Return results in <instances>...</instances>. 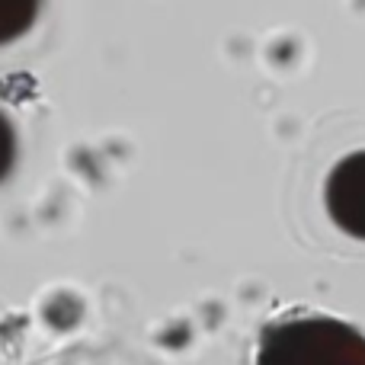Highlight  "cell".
Wrapping results in <instances>:
<instances>
[{"instance_id": "obj_1", "label": "cell", "mask_w": 365, "mask_h": 365, "mask_svg": "<svg viewBox=\"0 0 365 365\" xmlns=\"http://www.w3.org/2000/svg\"><path fill=\"white\" fill-rule=\"evenodd\" d=\"M257 365H365V336L327 314H292L266 324Z\"/></svg>"}, {"instance_id": "obj_2", "label": "cell", "mask_w": 365, "mask_h": 365, "mask_svg": "<svg viewBox=\"0 0 365 365\" xmlns=\"http://www.w3.org/2000/svg\"><path fill=\"white\" fill-rule=\"evenodd\" d=\"M324 199L334 225L365 240V151L349 154L330 170Z\"/></svg>"}, {"instance_id": "obj_3", "label": "cell", "mask_w": 365, "mask_h": 365, "mask_svg": "<svg viewBox=\"0 0 365 365\" xmlns=\"http://www.w3.org/2000/svg\"><path fill=\"white\" fill-rule=\"evenodd\" d=\"M42 0H0V45L16 42L32 29Z\"/></svg>"}, {"instance_id": "obj_4", "label": "cell", "mask_w": 365, "mask_h": 365, "mask_svg": "<svg viewBox=\"0 0 365 365\" xmlns=\"http://www.w3.org/2000/svg\"><path fill=\"white\" fill-rule=\"evenodd\" d=\"M13 164H16V132H13L10 119L0 113V182L10 177Z\"/></svg>"}]
</instances>
